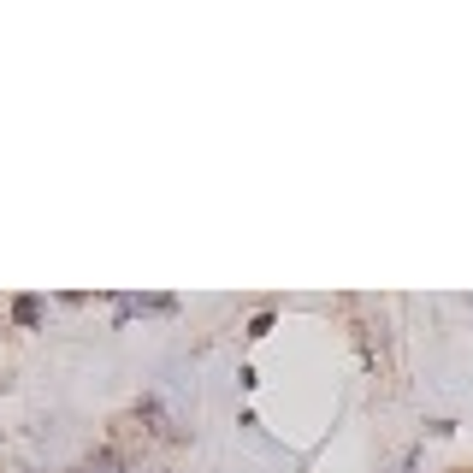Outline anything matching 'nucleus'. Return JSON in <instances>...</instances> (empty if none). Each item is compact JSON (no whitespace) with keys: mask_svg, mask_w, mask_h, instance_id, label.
Listing matches in <instances>:
<instances>
[{"mask_svg":"<svg viewBox=\"0 0 473 473\" xmlns=\"http://www.w3.org/2000/svg\"><path fill=\"white\" fill-rule=\"evenodd\" d=\"M13 320H18V326H36V320H42V302H36V296H18L13 302Z\"/></svg>","mask_w":473,"mask_h":473,"instance_id":"obj_1","label":"nucleus"}]
</instances>
